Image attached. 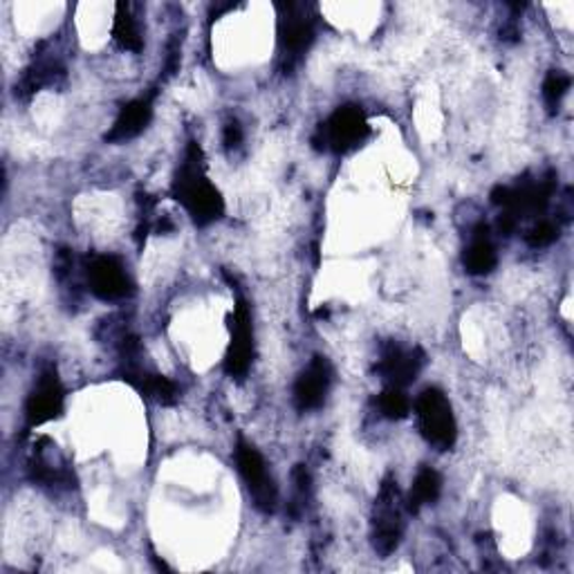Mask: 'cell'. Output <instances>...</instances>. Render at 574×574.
I'll list each match as a JSON object with an SVG mask.
<instances>
[{"label": "cell", "mask_w": 574, "mask_h": 574, "mask_svg": "<svg viewBox=\"0 0 574 574\" xmlns=\"http://www.w3.org/2000/svg\"><path fill=\"white\" fill-rule=\"evenodd\" d=\"M171 196L198 227H207L225 216V201L207 175L205 155L198 142H188L184 160L171 184Z\"/></svg>", "instance_id": "obj_1"}, {"label": "cell", "mask_w": 574, "mask_h": 574, "mask_svg": "<svg viewBox=\"0 0 574 574\" xmlns=\"http://www.w3.org/2000/svg\"><path fill=\"white\" fill-rule=\"evenodd\" d=\"M404 534V501L393 475L381 483L372 512V545L377 554L389 556L398 550Z\"/></svg>", "instance_id": "obj_2"}, {"label": "cell", "mask_w": 574, "mask_h": 574, "mask_svg": "<svg viewBox=\"0 0 574 574\" xmlns=\"http://www.w3.org/2000/svg\"><path fill=\"white\" fill-rule=\"evenodd\" d=\"M416 418L422 438L438 451L453 449L458 424L447 396L440 389H427L416 400Z\"/></svg>", "instance_id": "obj_3"}, {"label": "cell", "mask_w": 574, "mask_h": 574, "mask_svg": "<svg viewBox=\"0 0 574 574\" xmlns=\"http://www.w3.org/2000/svg\"><path fill=\"white\" fill-rule=\"evenodd\" d=\"M370 135V124L359 106L337 109L317 131L312 144L319 151L348 153L366 142Z\"/></svg>", "instance_id": "obj_4"}, {"label": "cell", "mask_w": 574, "mask_h": 574, "mask_svg": "<svg viewBox=\"0 0 574 574\" xmlns=\"http://www.w3.org/2000/svg\"><path fill=\"white\" fill-rule=\"evenodd\" d=\"M234 458H236L238 473L247 485V492H249L256 510H260L263 514H271L278 505V490H276L274 478L269 475L265 458L245 438H238Z\"/></svg>", "instance_id": "obj_5"}, {"label": "cell", "mask_w": 574, "mask_h": 574, "mask_svg": "<svg viewBox=\"0 0 574 574\" xmlns=\"http://www.w3.org/2000/svg\"><path fill=\"white\" fill-rule=\"evenodd\" d=\"M90 293L102 301H122L133 295V283L117 256H92L85 267Z\"/></svg>", "instance_id": "obj_6"}, {"label": "cell", "mask_w": 574, "mask_h": 574, "mask_svg": "<svg viewBox=\"0 0 574 574\" xmlns=\"http://www.w3.org/2000/svg\"><path fill=\"white\" fill-rule=\"evenodd\" d=\"M278 45L283 57L295 65L315 41V19L308 17L306 6H278Z\"/></svg>", "instance_id": "obj_7"}, {"label": "cell", "mask_w": 574, "mask_h": 574, "mask_svg": "<svg viewBox=\"0 0 574 574\" xmlns=\"http://www.w3.org/2000/svg\"><path fill=\"white\" fill-rule=\"evenodd\" d=\"M65 407V389L59 379V372L54 366L45 368L32 389L28 402H25V420L28 429H37L45 422H52L61 418Z\"/></svg>", "instance_id": "obj_8"}, {"label": "cell", "mask_w": 574, "mask_h": 574, "mask_svg": "<svg viewBox=\"0 0 574 574\" xmlns=\"http://www.w3.org/2000/svg\"><path fill=\"white\" fill-rule=\"evenodd\" d=\"M254 361V330L252 315L245 299L238 297L232 315V341L225 357V370L232 377H245Z\"/></svg>", "instance_id": "obj_9"}, {"label": "cell", "mask_w": 574, "mask_h": 574, "mask_svg": "<svg viewBox=\"0 0 574 574\" xmlns=\"http://www.w3.org/2000/svg\"><path fill=\"white\" fill-rule=\"evenodd\" d=\"M424 363H427V355L420 348L404 350L396 344H387L377 361V372L387 381V387L407 389L418 379Z\"/></svg>", "instance_id": "obj_10"}, {"label": "cell", "mask_w": 574, "mask_h": 574, "mask_svg": "<svg viewBox=\"0 0 574 574\" xmlns=\"http://www.w3.org/2000/svg\"><path fill=\"white\" fill-rule=\"evenodd\" d=\"M332 385V368L326 357H315L295 381V407L299 411H315L326 402Z\"/></svg>", "instance_id": "obj_11"}, {"label": "cell", "mask_w": 574, "mask_h": 574, "mask_svg": "<svg viewBox=\"0 0 574 574\" xmlns=\"http://www.w3.org/2000/svg\"><path fill=\"white\" fill-rule=\"evenodd\" d=\"M153 100H155V92H148V94H144V98L129 102L120 111L113 129L106 133V142L124 144V142L137 137L140 133H144V129L148 126V122L153 117Z\"/></svg>", "instance_id": "obj_12"}, {"label": "cell", "mask_w": 574, "mask_h": 574, "mask_svg": "<svg viewBox=\"0 0 574 574\" xmlns=\"http://www.w3.org/2000/svg\"><path fill=\"white\" fill-rule=\"evenodd\" d=\"M462 263H464V269L473 276H485L496 267L499 254H496V247L492 243L488 225H478L473 229V234L469 238V245L464 249Z\"/></svg>", "instance_id": "obj_13"}, {"label": "cell", "mask_w": 574, "mask_h": 574, "mask_svg": "<svg viewBox=\"0 0 574 574\" xmlns=\"http://www.w3.org/2000/svg\"><path fill=\"white\" fill-rule=\"evenodd\" d=\"M63 76H65V68L54 57L41 54L25 70L21 83L17 85V94L19 98H30V94L39 92L45 85H57Z\"/></svg>", "instance_id": "obj_14"}, {"label": "cell", "mask_w": 574, "mask_h": 574, "mask_svg": "<svg viewBox=\"0 0 574 574\" xmlns=\"http://www.w3.org/2000/svg\"><path fill=\"white\" fill-rule=\"evenodd\" d=\"M442 494V478L435 469L431 467H422L416 475L409 501H407V510L409 512H420L424 505H431L440 499Z\"/></svg>", "instance_id": "obj_15"}, {"label": "cell", "mask_w": 574, "mask_h": 574, "mask_svg": "<svg viewBox=\"0 0 574 574\" xmlns=\"http://www.w3.org/2000/svg\"><path fill=\"white\" fill-rule=\"evenodd\" d=\"M113 39L126 52H142V48H144L142 28H140V23L133 14V8L129 3L117 6L115 23H113Z\"/></svg>", "instance_id": "obj_16"}, {"label": "cell", "mask_w": 574, "mask_h": 574, "mask_svg": "<svg viewBox=\"0 0 574 574\" xmlns=\"http://www.w3.org/2000/svg\"><path fill=\"white\" fill-rule=\"evenodd\" d=\"M30 475L34 483H41L45 488H54V485H70L72 473L68 471L65 464H61L59 460H50L43 449H39L34 453V458L30 460Z\"/></svg>", "instance_id": "obj_17"}, {"label": "cell", "mask_w": 574, "mask_h": 574, "mask_svg": "<svg viewBox=\"0 0 574 574\" xmlns=\"http://www.w3.org/2000/svg\"><path fill=\"white\" fill-rule=\"evenodd\" d=\"M377 409L379 413L389 420H404L411 413V400L404 393V389L398 387H387L377 398Z\"/></svg>", "instance_id": "obj_18"}, {"label": "cell", "mask_w": 574, "mask_h": 574, "mask_svg": "<svg viewBox=\"0 0 574 574\" xmlns=\"http://www.w3.org/2000/svg\"><path fill=\"white\" fill-rule=\"evenodd\" d=\"M570 85H572V79L563 70H552L545 76V81H543V100H545V106L550 109V113H554L558 109V104L567 94Z\"/></svg>", "instance_id": "obj_19"}, {"label": "cell", "mask_w": 574, "mask_h": 574, "mask_svg": "<svg viewBox=\"0 0 574 574\" xmlns=\"http://www.w3.org/2000/svg\"><path fill=\"white\" fill-rule=\"evenodd\" d=\"M556 238H558V227H556L554 223H550V221H541L539 225H534V227L525 234V243H527L530 247H536V249L552 245Z\"/></svg>", "instance_id": "obj_20"}, {"label": "cell", "mask_w": 574, "mask_h": 574, "mask_svg": "<svg viewBox=\"0 0 574 574\" xmlns=\"http://www.w3.org/2000/svg\"><path fill=\"white\" fill-rule=\"evenodd\" d=\"M243 137H245V135H243L240 122H238V120H229V122L225 124V131H223V144H225V148H227V151L240 148Z\"/></svg>", "instance_id": "obj_21"}]
</instances>
